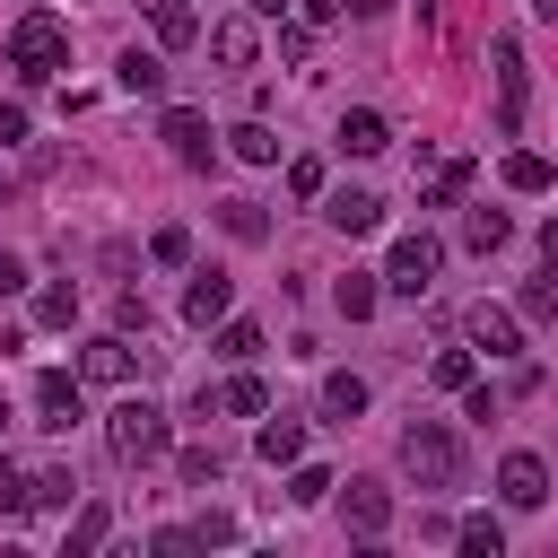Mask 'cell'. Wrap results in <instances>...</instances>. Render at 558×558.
<instances>
[{
    "mask_svg": "<svg viewBox=\"0 0 558 558\" xmlns=\"http://www.w3.org/2000/svg\"><path fill=\"white\" fill-rule=\"evenodd\" d=\"M148 262L183 270V262H192V235H183V227H157V235H148Z\"/></svg>",
    "mask_w": 558,
    "mask_h": 558,
    "instance_id": "33",
    "label": "cell"
},
{
    "mask_svg": "<svg viewBox=\"0 0 558 558\" xmlns=\"http://www.w3.org/2000/svg\"><path fill=\"white\" fill-rule=\"evenodd\" d=\"M105 532H113V506H105V497H96V506H78V523H70V558L105 549Z\"/></svg>",
    "mask_w": 558,
    "mask_h": 558,
    "instance_id": "26",
    "label": "cell"
},
{
    "mask_svg": "<svg viewBox=\"0 0 558 558\" xmlns=\"http://www.w3.org/2000/svg\"><path fill=\"white\" fill-rule=\"evenodd\" d=\"M331 488H340V480H331L323 462H296V480H288V497H296V506H323Z\"/></svg>",
    "mask_w": 558,
    "mask_h": 558,
    "instance_id": "32",
    "label": "cell"
},
{
    "mask_svg": "<svg viewBox=\"0 0 558 558\" xmlns=\"http://www.w3.org/2000/svg\"><path fill=\"white\" fill-rule=\"evenodd\" d=\"M209 52H218L227 70H253V61H262V26H253V17H218V26H209Z\"/></svg>",
    "mask_w": 558,
    "mask_h": 558,
    "instance_id": "14",
    "label": "cell"
},
{
    "mask_svg": "<svg viewBox=\"0 0 558 558\" xmlns=\"http://www.w3.org/2000/svg\"><path fill=\"white\" fill-rule=\"evenodd\" d=\"M288 192L296 201H323V157H288Z\"/></svg>",
    "mask_w": 558,
    "mask_h": 558,
    "instance_id": "36",
    "label": "cell"
},
{
    "mask_svg": "<svg viewBox=\"0 0 558 558\" xmlns=\"http://www.w3.org/2000/svg\"><path fill=\"white\" fill-rule=\"evenodd\" d=\"M70 497H78V480H70L61 462H52V471H35V506H44V514H52V506H70Z\"/></svg>",
    "mask_w": 558,
    "mask_h": 558,
    "instance_id": "34",
    "label": "cell"
},
{
    "mask_svg": "<svg viewBox=\"0 0 558 558\" xmlns=\"http://www.w3.org/2000/svg\"><path fill=\"white\" fill-rule=\"evenodd\" d=\"M61 61H70V26H61L52 9H26V17L9 26V70H17V78H52Z\"/></svg>",
    "mask_w": 558,
    "mask_h": 558,
    "instance_id": "2",
    "label": "cell"
},
{
    "mask_svg": "<svg viewBox=\"0 0 558 558\" xmlns=\"http://www.w3.org/2000/svg\"><path fill=\"white\" fill-rule=\"evenodd\" d=\"M340 514H349V532H366V541H375V532L392 523V488H375V480H349V488H340Z\"/></svg>",
    "mask_w": 558,
    "mask_h": 558,
    "instance_id": "13",
    "label": "cell"
},
{
    "mask_svg": "<svg viewBox=\"0 0 558 558\" xmlns=\"http://www.w3.org/2000/svg\"><path fill=\"white\" fill-rule=\"evenodd\" d=\"M462 192H471V157H445L427 174V209H462Z\"/></svg>",
    "mask_w": 558,
    "mask_h": 558,
    "instance_id": "23",
    "label": "cell"
},
{
    "mask_svg": "<svg viewBox=\"0 0 558 558\" xmlns=\"http://www.w3.org/2000/svg\"><path fill=\"white\" fill-rule=\"evenodd\" d=\"M78 384H87V375H61V366H44V375H35V410H44L35 427L70 436V427H78V410H87V401H78Z\"/></svg>",
    "mask_w": 558,
    "mask_h": 558,
    "instance_id": "7",
    "label": "cell"
},
{
    "mask_svg": "<svg viewBox=\"0 0 558 558\" xmlns=\"http://www.w3.org/2000/svg\"><path fill=\"white\" fill-rule=\"evenodd\" d=\"M506 235H514V227H506V209H471V218H462V244H471V253H497Z\"/></svg>",
    "mask_w": 558,
    "mask_h": 558,
    "instance_id": "28",
    "label": "cell"
},
{
    "mask_svg": "<svg viewBox=\"0 0 558 558\" xmlns=\"http://www.w3.org/2000/svg\"><path fill=\"white\" fill-rule=\"evenodd\" d=\"M157 140H166L183 166H209V157H218V140H209V113H192V105H166V113H157Z\"/></svg>",
    "mask_w": 558,
    "mask_h": 558,
    "instance_id": "5",
    "label": "cell"
},
{
    "mask_svg": "<svg viewBox=\"0 0 558 558\" xmlns=\"http://www.w3.org/2000/svg\"><path fill=\"white\" fill-rule=\"evenodd\" d=\"M296 17H305V26H314V35H323V26H331V17H349V9H340V0H305V9H296Z\"/></svg>",
    "mask_w": 558,
    "mask_h": 558,
    "instance_id": "40",
    "label": "cell"
},
{
    "mask_svg": "<svg viewBox=\"0 0 558 558\" xmlns=\"http://www.w3.org/2000/svg\"><path fill=\"white\" fill-rule=\"evenodd\" d=\"M532 9H541V17H558V0H532Z\"/></svg>",
    "mask_w": 558,
    "mask_h": 558,
    "instance_id": "46",
    "label": "cell"
},
{
    "mask_svg": "<svg viewBox=\"0 0 558 558\" xmlns=\"http://www.w3.org/2000/svg\"><path fill=\"white\" fill-rule=\"evenodd\" d=\"M35 323H44V331H70V323H78V288H44V296H35Z\"/></svg>",
    "mask_w": 558,
    "mask_h": 558,
    "instance_id": "29",
    "label": "cell"
},
{
    "mask_svg": "<svg viewBox=\"0 0 558 558\" xmlns=\"http://www.w3.org/2000/svg\"><path fill=\"white\" fill-rule=\"evenodd\" d=\"M166 436H174V427H166V410H157V401H140V392H131V401H113V418H105V445H113V462H131V471H140V462H157V453H166Z\"/></svg>",
    "mask_w": 558,
    "mask_h": 558,
    "instance_id": "3",
    "label": "cell"
},
{
    "mask_svg": "<svg viewBox=\"0 0 558 558\" xmlns=\"http://www.w3.org/2000/svg\"><path fill=\"white\" fill-rule=\"evenodd\" d=\"M323 218H331L340 235H375V227H384V201L349 183V192H323Z\"/></svg>",
    "mask_w": 558,
    "mask_h": 558,
    "instance_id": "12",
    "label": "cell"
},
{
    "mask_svg": "<svg viewBox=\"0 0 558 558\" xmlns=\"http://www.w3.org/2000/svg\"><path fill=\"white\" fill-rule=\"evenodd\" d=\"M148 35H157V44H166V52H183V44H192V35H201V17H192V9H183V0H148Z\"/></svg>",
    "mask_w": 558,
    "mask_h": 558,
    "instance_id": "18",
    "label": "cell"
},
{
    "mask_svg": "<svg viewBox=\"0 0 558 558\" xmlns=\"http://www.w3.org/2000/svg\"><path fill=\"white\" fill-rule=\"evenodd\" d=\"M436 270H445V244L418 227V235H401V244H392V262H384V288H392V296H427V288H436Z\"/></svg>",
    "mask_w": 558,
    "mask_h": 558,
    "instance_id": "4",
    "label": "cell"
},
{
    "mask_svg": "<svg viewBox=\"0 0 558 558\" xmlns=\"http://www.w3.org/2000/svg\"><path fill=\"white\" fill-rule=\"evenodd\" d=\"M427 375H436V384H445V392H471V349H445V357H436V366H427Z\"/></svg>",
    "mask_w": 558,
    "mask_h": 558,
    "instance_id": "37",
    "label": "cell"
},
{
    "mask_svg": "<svg viewBox=\"0 0 558 558\" xmlns=\"http://www.w3.org/2000/svg\"><path fill=\"white\" fill-rule=\"evenodd\" d=\"M78 375H87V384H131V375H140V349H131L122 331H105V340L78 349Z\"/></svg>",
    "mask_w": 558,
    "mask_h": 558,
    "instance_id": "11",
    "label": "cell"
},
{
    "mask_svg": "<svg viewBox=\"0 0 558 558\" xmlns=\"http://www.w3.org/2000/svg\"><path fill=\"white\" fill-rule=\"evenodd\" d=\"M17 506H35V471L0 462V514H17Z\"/></svg>",
    "mask_w": 558,
    "mask_h": 558,
    "instance_id": "35",
    "label": "cell"
},
{
    "mask_svg": "<svg viewBox=\"0 0 558 558\" xmlns=\"http://www.w3.org/2000/svg\"><path fill=\"white\" fill-rule=\"evenodd\" d=\"M523 122V52H514V35H497V131H514Z\"/></svg>",
    "mask_w": 558,
    "mask_h": 558,
    "instance_id": "15",
    "label": "cell"
},
{
    "mask_svg": "<svg viewBox=\"0 0 558 558\" xmlns=\"http://www.w3.org/2000/svg\"><path fill=\"white\" fill-rule=\"evenodd\" d=\"M453 541H462L471 558H506V523H497V514H462V532H453Z\"/></svg>",
    "mask_w": 558,
    "mask_h": 558,
    "instance_id": "27",
    "label": "cell"
},
{
    "mask_svg": "<svg viewBox=\"0 0 558 558\" xmlns=\"http://www.w3.org/2000/svg\"><path fill=\"white\" fill-rule=\"evenodd\" d=\"M462 340H471V349H488V357H523V323H514L506 305H488V296L462 314Z\"/></svg>",
    "mask_w": 558,
    "mask_h": 558,
    "instance_id": "6",
    "label": "cell"
},
{
    "mask_svg": "<svg viewBox=\"0 0 558 558\" xmlns=\"http://www.w3.org/2000/svg\"><path fill=\"white\" fill-rule=\"evenodd\" d=\"M340 9H349V17H384L392 0H340Z\"/></svg>",
    "mask_w": 558,
    "mask_h": 558,
    "instance_id": "43",
    "label": "cell"
},
{
    "mask_svg": "<svg viewBox=\"0 0 558 558\" xmlns=\"http://www.w3.org/2000/svg\"><path fill=\"white\" fill-rule=\"evenodd\" d=\"M218 357L253 366V357H262V323H218Z\"/></svg>",
    "mask_w": 558,
    "mask_h": 558,
    "instance_id": "30",
    "label": "cell"
},
{
    "mask_svg": "<svg viewBox=\"0 0 558 558\" xmlns=\"http://www.w3.org/2000/svg\"><path fill=\"white\" fill-rule=\"evenodd\" d=\"M0 427H9V401H0Z\"/></svg>",
    "mask_w": 558,
    "mask_h": 558,
    "instance_id": "47",
    "label": "cell"
},
{
    "mask_svg": "<svg viewBox=\"0 0 558 558\" xmlns=\"http://www.w3.org/2000/svg\"><path fill=\"white\" fill-rule=\"evenodd\" d=\"M375 296H384V270H349V279L331 288V305H340L349 323H366V314H375Z\"/></svg>",
    "mask_w": 558,
    "mask_h": 558,
    "instance_id": "20",
    "label": "cell"
},
{
    "mask_svg": "<svg viewBox=\"0 0 558 558\" xmlns=\"http://www.w3.org/2000/svg\"><path fill=\"white\" fill-rule=\"evenodd\" d=\"M26 140V105H0V148H17Z\"/></svg>",
    "mask_w": 558,
    "mask_h": 558,
    "instance_id": "41",
    "label": "cell"
},
{
    "mask_svg": "<svg viewBox=\"0 0 558 558\" xmlns=\"http://www.w3.org/2000/svg\"><path fill=\"white\" fill-rule=\"evenodd\" d=\"M227 305H235V279H227V270H192V288H183V323L209 331V323H227Z\"/></svg>",
    "mask_w": 558,
    "mask_h": 558,
    "instance_id": "10",
    "label": "cell"
},
{
    "mask_svg": "<svg viewBox=\"0 0 558 558\" xmlns=\"http://www.w3.org/2000/svg\"><path fill=\"white\" fill-rule=\"evenodd\" d=\"M17 288H26V262H17V253H0V296H17Z\"/></svg>",
    "mask_w": 558,
    "mask_h": 558,
    "instance_id": "42",
    "label": "cell"
},
{
    "mask_svg": "<svg viewBox=\"0 0 558 558\" xmlns=\"http://www.w3.org/2000/svg\"><path fill=\"white\" fill-rule=\"evenodd\" d=\"M209 410H235V418H262V410H270V392H262V375L244 366V375H227L218 392H201V418H209Z\"/></svg>",
    "mask_w": 558,
    "mask_h": 558,
    "instance_id": "16",
    "label": "cell"
},
{
    "mask_svg": "<svg viewBox=\"0 0 558 558\" xmlns=\"http://www.w3.org/2000/svg\"><path fill=\"white\" fill-rule=\"evenodd\" d=\"M523 314H541V323H549V314H558V279H532V288H523Z\"/></svg>",
    "mask_w": 558,
    "mask_h": 558,
    "instance_id": "38",
    "label": "cell"
},
{
    "mask_svg": "<svg viewBox=\"0 0 558 558\" xmlns=\"http://www.w3.org/2000/svg\"><path fill=\"white\" fill-rule=\"evenodd\" d=\"M366 401H375V392H366V375H323V410H331L340 427H349V418H357Z\"/></svg>",
    "mask_w": 558,
    "mask_h": 558,
    "instance_id": "24",
    "label": "cell"
},
{
    "mask_svg": "<svg viewBox=\"0 0 558 558\" xmlns=\"http://www.w3.org/2000/svg\"><path fill=\"white\" fill-rule=\"evenodd\" d=\"M227 148H235L244 166H279V131H270V122H235V131H227Z\"/></svg>",
    "mask_w": 558,
    "mask_h": 558,
    "instance_id": "21",
    "label": "cell"
},
{
    "mask_svg": "<svg viewBox=\"0 0 558 558\" xmlns=\"http://www.w3.org/2000/svg\"><path fill=\"white\" fill-rule=\"evenodd\" d=\"M279 52H288V61H305V52H314V26H305V17H296V26H279Z\"/></svg>",
    "mask_w": 558,
    "mask_h": 558,
    "instance_id": "39",
    "label": "cell"
},
{
    "mask_svg": "<svg viewBox=\"0 0 558 558\" xmlns=\"http://www.w3.org/2000/svg\"><path fill=\"white\" fill-rule=\"evenodd\" d=\"M253 453H262V462H296V453H305V418H288V410L262 418V427H253Z\"/></svg>",
    "mask_w": 558,
    "mask_h": 558,
    "instance_id": "17",
    "label": "cell"
},
{
    "mask_svg": "<svg viewBox=\"0 0 558 558\" xmlns=\"http://www.w3.org/2000/svg\"><path fill=\"white\" fill-rule=\"evenodd\" d=\"M113 87H122V96H157V87H166V61H157V52H140V44H131V52H122V61H113Z\"/></svg>",
    "mask_w": 558,
    "mask_h": 558,
    "instance_id": "19",
    "label": "cell"
},
{
    "mask_svg": "<svg viewBox=\"0 0 558 558\" xmlns=\"http://www.w3.org/2000/svg\"><path fill=\"white\" fill-rule=\"evenodd\" d=\"M541 244H549V262H558V209H549V227H541Z\"/></svg>",
    "mask_w": 558,
    "mask_h": 558,
    "instance_id": "44",
    "label": "cell"
},
{
    "mask_svg": "<svg viewBox=\"0 0 558 558\" xmlns=\"http://www.w3.org/2000/svg\"><path fill=\"white\" fill-rule=\"evenodd\" d=\"M401 471H410L418 488H453V480H462V436H453L445 418H410V427H401Z\"/></svg>",
    "mask_w": 558,
    "mask_h": 558,
    "instance_id": "1",
    "label": "cell"
},
{
    "mask_svg": "<svg viewBox=\"0 0 558 558\" xmlns=\"http://www.w3.org/2000/svg\"><path fill=\"white\" fill-rule=\"evenodd\" d=\"M549 183H558V166H549L541 148H514V157H506V192H549Z\"/></svg>",
    "mask_w": 558,
    "mask_h": 558,
    "instance_id": "22",
    "label": "cell"
},
{
    "mask_svg": "<svg viewBox=\"0 0 558 558\" xmlns=\"http://www.w3.org/2000/svg\"><path fill=\"white\" fill-rule=\"evenodd\" d=\"M331 148H340V157H384V148H392V122H384L375 105H349L340 131H331Z\"/></svg>",
    "mask_w": 558,
    "mask_h": 558,
    "instance_id": "9",
    "label": "cell"
},
{
    "mask_svg": "<svg viewBox=\"0 0 558 558\" xmlns=\"http://www.w3.org/2000/svg\"><path fill=\"white\" fill-rule=\"evenodd\" d=\"M183 480H192V488H218V480H227V453H218V445H183Z\"/></svg>",
    "mask_w": 558,
    "mask_h": 558,
    "instance_id": "31",
    "label": "cell"
},
{
    "mask_svg": "<svg viewBox=\"0 0 558 558\" xmlns=\"http://www.w3.org/2000/svg\"><path fill=\"white\" fill-rule=\"evenodd\" d=\"M218 227H227L235 244H262V235H270V218H262V201H218Z\"/></svg>",
    "mask_w": 558,
    "mask_h": 558,
    "instance_id": "25",
    "label": "cell"
},
{
    "mask_svg": "<svg viewBox=\"0 0 558 558\" xmlns=\"http://www.w3.org/2000/svg\"><path fill=\"white\" fill-rule=\"evenodd\" d=\"M279 9H288V0H253V17H279Z\"/></svg>",
    "mask_w": 558,
    "mask_h": 558,
    "instance_id": "45",
    "label": "cell"
},
{
    "mask_svg": "<svg viewBox=\"0 0 558 558\" xmlns=\"http://www.w3.org/2000/svg\"><path fill=\"white\" fill-rule=\"evenodd\" d=\"M497 497H506L514 514H532V506L549 497V462H541V453H506V462H497Z\"/></svg>",
    "mask_w": 558,
    "mask_h": 558,
    "instance_id": "8",
    "label": "cell"
}]
</instances>
